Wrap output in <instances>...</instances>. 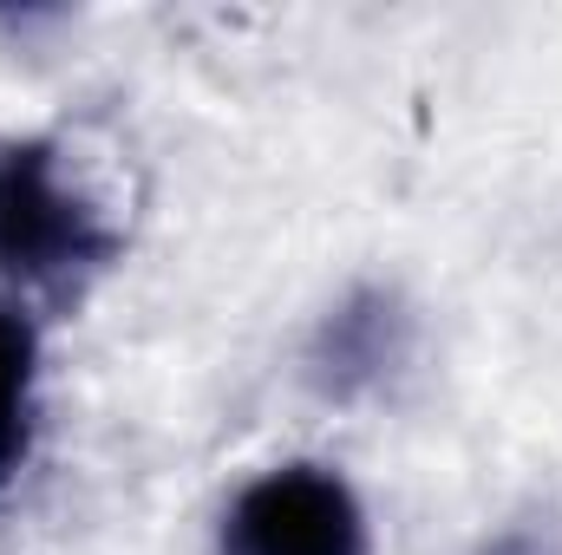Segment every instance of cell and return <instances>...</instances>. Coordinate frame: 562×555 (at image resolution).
Returning a JSON list of instances; mask_svg holds the SVG:
<instances>
[{"label": "cell", "mask_w": 562, "mask_h": 555, "mask_svg": "<svg viewBox=\"0 0 562 555\" xmlns=\"http://www.w3.org/2000/svg\"><path fill=\"white\" fill-rule=\"evenodd\" d=\"M119 256V236L92 196L66 177L59 150L40 138L0 150V275L40 294H66Z\"/></svg>", "instance_id": "6da1fadb"}, {"label": "cell", "mask_w": 562, "mask_h": 555, "mask_svg": "<svg viewBox=\"0 0 562 555\" xmlns=\"http://www.w3.org/2000/svg\"><path fill=\"white\" fill-rule=\"evenodd\" d=\"M223 555H367V517L327 464H281L229 503Z\"/></svg>", "instance_id": "7a4b0ae2"}, {"label": "cell", "mask_w": 562, "mask_h": 555, "mask_svg": "<svg viewBox=\"0 0 562 555\" xmlns=\"http://www.w3.org/2000/svg\"><path fill=\"white\" fill-rule=\"evenodd\" d=\"M33 380H40V340L20 307H0V490L33 451Z\"/></svg>", "instance_id": "3957f363"}]
</instances>
